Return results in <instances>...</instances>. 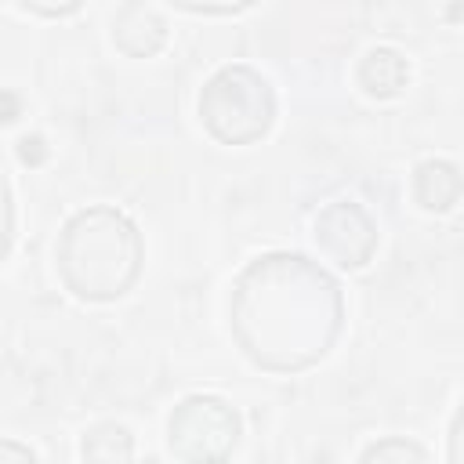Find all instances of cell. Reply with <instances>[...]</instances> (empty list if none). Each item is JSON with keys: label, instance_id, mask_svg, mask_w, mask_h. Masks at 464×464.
<instances>
[{"label": "cell", "instance_id": "cell-1", "mask_svg": "<svg viewBox=\"0 0 464 464\" xmlns=\"http://www.w3.org/2000/svg\"><path fill=\"white\" fill-rule=\"evenodd\" d=\"M341 319V286L301 254H261L232 286V337L254 366L272 373L319 362L334 348Z\"/></svg>", "mask_w": 464, "mask_h": 464}, {"label": "cell", "instance_id": "cell-2", "mask_svg": "<svg viewBox=\"0 0 464 464\" xmlns=\"http://www.w3.org/2000/svg\"><path fill=\"white\" fill-rule=\"evenodd\" d=\"M54 257L80 301H116L141 272V236L123 210L87 207L65 221Z\"/></svg>", "mask_w": 464, "mask_h": 464}, {"label": "cell", "instance_id": "cell-3", "mask_svg": "<svg viewBox=\"0 0 464 464\" xmlns=\"http://www.w3.org/2000/svg\"><path fill=\"white\" fill-rule=\"evenodd\" d=\"M276 120L272 83L250 65H221L199 91V123L221 145H254Z\"/></svg>", "mask_w": 464, "mask_h": 464}, {"label": "cell", "instance_id": "cell-4", "mask_svg": "<svg viewBox=\"0 0 464 464\" xmlns=\"http://www.w3.org/2000/svg\"><path fill=\"white\" fill-rule=\"evenodd\" d=\"M239 442V413L218 395H188L167 420V450L178 464H228Z\"/></svg>", "mask_w": 464, "mask_h": 464}, {"label": "cell", "instance_id": "cell-5", "mask_svg": "<svg viewBox=\"0 0 464 464\" xmlns=\"http://www.w3.org/2000/svg\"><path fill=\"white\" fill-rule=\"evenodd\" d=\"M319 250L341 268H362L377 250V228L359 203H330L315 218Z\"/></svg>", "mask_w": 464, "mask_h": 464}, {"label": "cell", "instance_id": "cell-6", "mask_svg": "<svg viewBox=\"0 0 464 464\" xmlns=\"http://www.w3.org/2000/svg\"><path fill=\"white\" fill-rule=\"evenodd\" d=\"M112 40L130 58H152L167 44V22L149 4H123L112 18Z\"/></svg>", "mask_w": 464, "mask_h": 464}, {"label": "cell", "instance_id": "cell-7", "mask_svg": "<svg viewBox=\"0 0 464 464\" xmlns=\"http://www.w3.org/2000/svg\"><path fill=\"white\" fill-rule=\"evenodd\" d=\"M355 80L370 98H395L410 80V65L395 47H373L359 62Z\"/></svg>", "mask_w": 464, "mask_h": 464}, {"label": "cell", "instance_id": "cell-8", "mask_svg": "<svg viewBox=\"0 0 464 464\" xmlns=\"http://www.w3.org/2000/svg\"><path fill=\"white\" fill-rule=\"evenodd\" d=\"M413 196L424 210H450L460 196V178H457V167L453 163H442V160H424L413 174Z\"/></svg>", "mask_w": 464, "mask_h": 464}, {"label": "cell", "instance_id": "cell-9", "mask_svg": "<svg viewBox=\"0 0 464 464\" xmlns=\"http://www.w3.org/2000/svg\"><path fill=\"white\" fill-rule=\"evenodd\" d=\"M134 439L123 424H94L83 435V460L87 464H130Z\"/></svg>", "mask_w": 464, "mask_h": 464}, {"label": "cell", "instance_id": "cell-10", "mask_svg": "<svg viewBox=\"0 0 464 464\" xmlns=\"http://www.w3.org/2000/svg\"><path fill=\"white\" fill-rule=\"evenodd\" d=\"M359 464H431V460L410 439H381V442L366 446V453L359 457Z\"/></svg>", "mask_w": 464, "mask_h": 464}, {"label": "cell", "instance_id": "cell-11", "mask_svg": "<svg viewBox=\"0 0 464 464\" xmlns=\"http://www.w3.org/2000/svg\"><path fill=\"white\" fill-rule=\"evenodd\" d=\"M11 228H14L11 192H7V181L0 178V265H4V257H7V246H11Z\"/></svg>", "mask_w": 464, "mask_h": 464}, {"label": "cell", "instance_id": "cell-12", "mask_svg": "<svg viewBox=\"0 0 464 464\" xmlns=\"http://www.w3.org/2000/svg\"><path fill=\"white\" fill-rule=\"evenodd\" d=\"M0 464H40L36 453L14 439H0Z\"/></svg>", "mask_w": 464, "mask_h": 464}]
</instances>
